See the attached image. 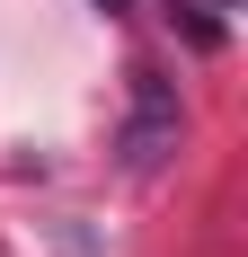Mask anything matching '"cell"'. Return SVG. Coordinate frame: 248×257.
<instances>
[{
    "instance_id": "obj_1",
    "label": "cell",
    "mask_w": 248,
    "mask_h": 257,
    "mask_svg": "<svg viewBox=\"0 0 248 257\" xmlns=\"http://www.w3.org/2000/svg\"><path fill=\"white\" fill-rule=\"evenodd\" d=\"M177 133H186V106H177V89L160 71H133V115H124V169L133 178H151L160 160L177 151Z\"/></svg>"
},
{
    "instance_id": "obj_2",
    "label": "cell",
    "mask_w": 248,
    "mask_h": 257,
    "mask_svg": "<svg viewBox=\"0 0 248 257\" xmlns=\"http://www.w3.org/2000/svg\"><path fill=\"white\" fill-rule=\"evenodd\" d=\"M98 9H124V0H98Z\"/></svg>"
}]
</instances>
